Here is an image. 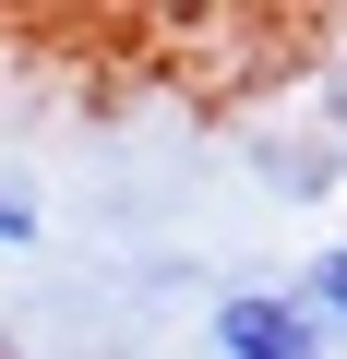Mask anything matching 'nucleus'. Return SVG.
Here are the masks:
<instances>
[{"label":"nucleus","mask_w":347,"mask_h":359,"mask_svg":"<svg viewBox=\"0 0 347 359\" xmlns=\"http://www.w3.org/2000/svg\"><path fill=\"white\" fill-rule=\"evenodd\" d=\"M48 240V204H36V180H13L0 168V252H36Z\"/></svg>","instance_id":"obj_3"},{"label":"nucleus","mask_w":347,"mask_h":359,"mask_svg":"<svg viewBox=\"0 0 347 359\" xmlns=\"http://www.w3.org/2000/svg\"><path fill=\"white\" fill-rule=\"evenodd\" d=\"M287 287H299V311L323 323V347H347V240H323V252H311Z\"/></svg>","instance_id":"obj_2"},{"label":"nucleus","mask_w":347,"mask_h":359,"mask_svg":"<svg viewBox=\"0 0 347 359\" xmlns=\"http://www.w3.org/2000/svg\"><path fill=\"white\" fill-rule=\"evenodd\" d=\"M204 347H216V359H335L287 276H240V287H216V299H204Z\"/></svg>","instance_id":"obj_1"},{"label":"nucleus","mask_w":347,"mask_h":359,"mask_svg":"<svg viewBox=\"0 0 347 359\" xmlns=\"http://www.w3.org/2000/svg\"><path fill=\"white\" fill-rule=\"evenodd\" d=\"M311 132H323V156H335V180H347V72L311 96Z\"/></svg>","instance_id":"obj_4"}]
</instances>
